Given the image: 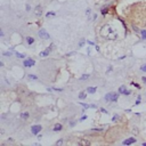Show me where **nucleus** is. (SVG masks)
I'll use <instances>...</instances> for the list:
<instances>
[{
    "label": "nucleus",
    "instance_id": "7",
    "mask_svg": "<svg viewBox=\"0 0 146 146\" xmlns=\"http://www.w3.org/2000/svg\"><path fill=\"white\" fill-rule=\"evenodd\" d=\"M41 13H42V10H41V6L38 5L37 7H35V15H37V16H40V15H41Z\"/></svg>",
    "mask_w": 146,
    "mask_h": 146
},
{
    "label": "nucleus",
    "instance_id": "4",
    "mask_svg": "<svg viewBox=\"0 0 146 146\" xmlns=\"http://www.w3.org/2000/svg\"><path fill=\"white\" fill-rule=\"evenodd\" d=\"M53 46H54V45H50L49 46V47H48L47 48V49H45V50H42V52L41 53H40V56H41V57H46V56H48V55H49V53L50 52H52V49H53Z\"/></svg>",
    "mask_w": 146,
    "mask_h": 146
},
{
    "label": "nucleus",
    "instance_id": "35",
    "mask_svg": "<svg viewBox=\"0 0 146 146\" xmlns=\"http://www.w3.org/2000/svg\"><path fill=\"white\" fill-rule=\"evenodd\" d=\"M141 80H143V82H145V83H146V77H143V79H141Z\"/></svg>",
    "mask_w": 146,
    "mask_h": 146
},
{
    "label": "nucleus",
    "instance_id": "30",
    "mask_svg": "<svg viewBox=\"0 0 146 146\" xmlns=\"http://www.w3.org/2000/svg\"><path fill=\"white\" fill-rule=\"evenodd\" d=\"M83 43H84V40H81V41H80V43H79V46H80V47H82V46H83Z\"/></svg>",
    "mask_w": 146,
    "mask_h": 146
},
{
    "label": "nucleus",
    "instance_id": "5",
    "mask_svg": "<svg viewBox=\"0 0 146 146\" xmlns=\"http://www.w3.org/2000/svg\"><path fill=\"white\" fill-rule=\"evenodd\" d=\"M23 64H24V66H26V67H31L35 64V62H34V60H32V58H27V60L24 61Z\"/></svg>",
    "mask_w": 146,
    "mask_h": 146
},
{
    "label": "nucleus",
    "instance_id": "16",
    "mask_svg": "<svg viewBox=\"0 0 146 146\" xmlns=\"http://www.w3.org/2000/svg\"><path fill=\"white\" fill-rule=\"evenodd\" d=\"M16 56H17L18 58H25V55L24 54H21V53H16Z\"/></svg>",
    "mask_w": 146,
    "mask_h": 146
},
{
    "label": "nucleus",
    "instance_id": "15",
    "mask_svg": "<svg viewBox=\"0 0 146 146\" xmlns=\"http://www.w3.org/2000/svg\"><path fill=\"white\" fill-rule=\"evenodd\" d=\"M126 87H124V86H121V87H120V88H119V92H120V94H123V92L124 91H126Z\"/></svg>",
    "mask_w": 146,
    "mask_h": 146
},
{
    "label": "nucleus",
    "instance_id": "33",
    "mask_svg": "<svg viewBox=\"0 0 146 146\" xmlns=\"http://www.w3.org/2000/svg\"><path fill=\"white\" fill-rule=\"evenodd\" d=\"M134 31H136V32H139V29H138V27H136V26H134Z\"/></svg>",
    "mask_w": 146,
    "mask_h": 146
},
{
    "label": "nucleus",
    "instance_id": "25",
    "mask_svg": "<svg viewBox=\"0 0 146 146\" xmlns=\"http://www.w3.org/2000/svg\"><path fill=\"white\" fill-rule=\"evenodd\" d=\"M131 84H132V86H135V87H137V88H140V86H139L138 83H136V82H131Z\"/></svg>",
    "mask_w": 146,
    "mask_h": 146
},
{
    "label": "nucleus",
    "instance_id": "37",
    "mask_svg": "<svg viewBox=\"0 0 146 146\" xmlns=\"http://www.w3.org/2000/svg\"><path fill=\"white\" fill-rule=\"evenodd\" d=\"M74 124H75V122H71V123H70V126H71V127H73V126H74Z\"/></svg>",
    "mask_w": 146,
    "mask_h": 146
},
{
    "label": "nucleus",
    "instance_id": "32",
    "mask_svg": "<svg viewBox=\"0 0 146 146\" xmlns=\"http://www.w3.org/2000/svg\"><path fill=\"white\" fill-rule=\"evenodd\" d=\"M4 55H5V56H10V53H8V52H6V53H4Z\"/></svg>",
    "mask_w": 146,
    "mask_h": 146
},
{
    "label": "nucleus",
    "instance_id": "31",
    "mask_svg": "<svg viewBox=\"0 0 146 146\" xmlns=\"http://www.w3.org/2000/svg\"><path fill=\"white\" fill-rule=\"evenodd\" d=\"M86 119H87V115H83V116L81 118V119H80V121H84Z\"/></svg>",
    "mask_w": 146,
    "mask_h": 146
},
{
    "label": "nucleus",
    "instance_id": "14",
    "mask_svg": "<svg viewBox=\"0 0 146 146\" xmlns=\"http://www.w3.org/2000/svg\"><path fill=\"white\" fill-rule=\"evenodd\" d=\"M140 34H141V39L146 40V30H141L140 31Z\"/></svg>",
    "mask_w": 146,
    "mask_h": 146
},
{
    "label": "nucleus",
    "instance_id": "29",
    "mask_svg": "<svg viewBox=\"0 0 146 146\" xmlns=\"http://www.w3.org/2000/svg\"><path fill=\"white\" fill-rule=\"evenodd\" d=\"M63 144V139H60V140L57 141V145H62Z\"/></svg>",
    "mask_w": 146,
    "mask_h": 146
},
{
    "label": "nucleus",
    "instance_id": "13",
    "mask_svg": "<svg viewBox=\"0 0 146 146\" xmlns=\"http://www.w3.org/2000/svg\"><path fill=\"white\" fill-rule=\"evenodd\" d=\"M86 96H87V94H86L84 91H81V92L79 94V98H80V99H84V98H86Z\"/></svg>",
    "mask_w": 146,
    "mask_h": 146
},
{
    "label": "nucleus",
    "instance_id": "27",
    "mask_svg": "<svg viewBox=\"0 0 146 146\" xmlns=\"http://www.w3.org/2000/svg\"><path fill=\"white\" fill-rule=\"evenodd\" d=\"M139 103H140V96H138V99L136 101V105H138Z\"/></svg>",
    "mask_w": 146,
    "mask_h": 146
},
{
    "label": "nucleus",
    "instance_id": "19",
    "mask_svg": "<svg viewBox=\"0 0 146 146\" xmlns=\"http://www.w3.org/2000/svg\"><path fill=\"white\" fill-rule=\"evenodd\" d=\"M46 16H47V17H49V16H55V13L54 12H48L47 14H46Z\"/></svg>",
    "mask_w": 146,
    "mask_h": 146
},
{
    "label": "nucleus",
    "instance_id": "12",
    "mask_svg": "<svg viewBox=\"0 0 146 146\" xmlns=\"http://www.w3.org/2000/svg\"><path fill=\"white\" fill-rule=\"evenodd\" d=\"M26 41H27V43H29V45H32L33 42H34V39H33L32 37H27L26 38Z\"/></svg>",
    "mask_w": 146,
    "mask_h": 146
},
{
    "label": "nucleus",
    "instance_id": "20",
    "mask_svg": "<svg viewBox=\"0 0 146 146\" xmlns=\"http://www.w3.org/2000/svg\"><path fill=\"white\" fill-rule=\"evenodd\" d=\"M107 12H109V8H107V7H105L104 9L102 10V14H103V15H105V14H106Z\"/></svg>",
    "mask_w": 146,
    "mask_h": 146
},
{
    "label": "nucleus",
    "instance_id": "3",
    "mask_svg": "<svg viewBox=\"0 0 146 146\" xmlns=\"http://www.w3.org/2000/svg\"><path fill=\"white\" fill-rule=\"evenodd\" d=\"M42 130V127L40 126V124H37V126H33L32 128H31V132H32L33 135H38L40 132V131Z\"/></svg>",
    "mask_w": 146,
    "mask_h": 146
},
{
    "label": "nucleus",
    "instance_id": "1",
    "mask_svg": "<svg viewBox=\"0 0 146 146\" xmlns=\"http://www.w3.org/2000/svg\"><path fill=\"white\" fill-rule=\"evenodd\" d=\"M119 98V95L116 94V92H110L105 96V101L106 102H116Z\"/></svg>",
    "mask_w": 146,
    "mask_h": 146
},
{
    "label": "nucleus",
    "instance_id": "36",
    "mask_svg": "<svg viewBox=\"0 0 146 146\" xmlns=\"http://www.w3.org/2000/svg\"><path fill=\"white\" fill-rule=\"evenodd\" d=\"M88 43H89V45H91V46H94V45H95L94 42H91V41H88Z\"/></svg>",
    "mask_w": 146,
    "mask_h": 146
},
{
    "label": "nucleus",
    "instance_id": "38",
    "mask_svg": "<svg viewBox=\"0 0 146 146\" xmlns=\"http://www.w3.org/2000/svg\"><path fill=\"white\" fill-rule=\"evenodd\" d=\"M143 146H146V143H144V144H143Z\"/></svg>",
    "mask_w": 146,
    "mask_h": 146
},
{
    "label": "nucleus",
    "instance_id": "10",
    "mask_svg": "<svg viewBox=\"0 0 146 146\" xmlns=\"http://www.w3.org/2000/svg\"><path fill=\"white\" fill-rule=\"evenodd\" d=\"M96 87H89V88H87V91L90 92V94H94V92H96Z\"/></svg>",
    "mask_w": 146,
    "mask_h": 146
},
{
    "label": "nucleus",
    "instance_id": "34",
    "mask_svg": "<svg viewBox=\"0 0 146 146\" xmlns=\"http://www.w3.org/2000/svg\"><path fill=\"white\" fill-rule=\"evenodd\" d=\"M26 10H27V12L30 10V5H26Z\"/></svg>",
    "mask_w": 146,
    "mask_h": 146
},
{
    "label": "nucleus",
    "instance_id": "22",
    "mask_svg": "<svg viewBox=\"0 0 146 146\" xmlns=\"http://www.w3.org/2000/svg\"><path fill=\"white\" fill-rule=\"evenodd\" d=\"M53 90H55V91H63V89H62V88H55V87H54V88H53Z\"/></svg>",
    "mask_w": 146,
    "mask_h": 146
},
{
    "label": "nucleus",
    "instance_id": "21",
    "mask_svg": "<svg viewBox=\"0 0 146 146\" xmlns=\"http://www.w3.org/2000/svg\"><path fill=\"white\" fill-rule=\"evenodd\" d=\"M80 104L82 105V106L84 107V109H88V107H90V105H88V104H86V103H80Z\"/></svg>",
    "mask_w": 146,
    "mask_h": 146
},
{
    "label": "nucleus",
    "instance_id": "28",
    "mask_svg": "<svg viewBox=\"0 0 146 146\" xmlns=\"http://www.w3.org/2000/svg\"><path fill=\"white\" fill-rule=\"evenodd\" d=\"M101 112H103V113H105V114H107V113H109V112H107L105 109H101Z\"/></svg>",
    "mask_w": 146,
    "mask_h": 146
},
{
    "label": "nucleus",
    "instance_id": "26",
    "mask_svg": "<svg viewBox=\"0 0 146 146\" xmlns=\"http://www.w3.org/2000/svg\"><path fill=\"white\" fill-rule=\"evenodd\" d=\"M130 94H131V91H130V90H126V91L123 92V95H130Z\"/></svg>",
    "mask_w": 146,
    "mask_h": 146
},
{
    "label": "nucleus",
    "instance_id": "11",
    "mask_svg": "<svg viewBox=\"0 0 146 146\" xmlns=\"http://www.w3.org/2000/svg\"><path fill=\"white\" fill-rule=\"evenodd\" d=\"M79 145H86V146H89V145H90V141L82 139V140H80V141H79Z\"/></svg>",
    "mask_w": 146,
    "mask_h": 146
},
{
    "label": "nucleus",
    "instance_id": "24",
    "mask_svg": "<svg viewBox=\"0 0 146 146\" xmlns=\"http://www.w3.org/2000/svg\"><path fill=\"white\" fill-rule=\"evenodd\" d=\"M112 120H113V121H118V120H119V115H114Z\"/></svg>",
    "mask_w": 146,
    "mask_h": 146
},
{
    "label": "nucleus",
    "instance_id": "23",
    "mask_svg": "<svg viewBox=\"0 0 146 146\" xmlns=\"http://www.w3.org/2000/svg\"><path fill=\"white\" fill-rule=\"evenodd\" d=\"M140 70H141V71H144V72H146V64L141 65V66H140Z\"/></svg>",
    "mask_w": 146,
    "mask_h": 146
},
{
    "label": "nucleus",
    "instance_id": "2",
    "mask_svg": "<svg viewBox=\"0 0 146 146\" xmlns=\"http://www.w3.org/2000/svg\"><path fill=\"white\" fill-rule=\"evenodd\" d=\"M38 35H39L41 39H49V34H48V32L45 29H41V30L39 31V33H38Z\"/></svg>",
    "mask_w": 146,
    "mask_h": 146
},
{
    "label": "nucleus",
    "instance_id": "9",
    "mask_svg": "<svg viewBox=\"0 0 146 146\" xmlns=\"http://www.w3.org/2000/svg\"><path fill=\"white\" fill-rule=\"evenodd\" d=\"M29 116H30L29 112H24V113H22V115H21V119L26 120V119H29Z\"/></svg>",
    "mask_w": 146,
    "mask_h": 146
},
{
    "label": "nucleus",
    "instance_id": "8",
    "mask_svg": "<svg viewBox=\"0 0 146 146\" xmlns=\"http://www.w3.org/2000/svg\"><path fill=\"white\" fill-rule=\"evenodd\" d=\"M62 128H63V126L61 123H56L54 126V131H61V130H62Z\"/></svg>",
    "mask_w": 146,
    "mask_h": 146
},
{
    "label": "nucleus",
    "instance_id": "6",
    "mask_svg": "<svg viewBox=\"0 0 146 146\" xmlns=\"http://www.w3.org/2000/svg\"><path fill=\"white\" fill-rule=\"evenodd\" d=\"M134 143H136V138L131 137V138H128L123 141V145H130V144H134Z\"/></svg>",
    "mask_w": 146,
    "mask_h": 146
},
{
    "label": "nucleus",
    "instance_id": "17",
    "mask_svg": "<svg viewBox=\"0 0 146 146\" xmlns=\"http://www.w3.org/2000/svg\"><path fill=\"white\" fill-rule=\"evenodd\" d=\"M90 75L89 74H83V75H81V78H80V80H86V79H88Z\"/></svg>",
    "mask_w": 146,
    "mask_h": 146
},
{
    "label": "nucleus",
    "instance_id": "18",
    "mask_svg": "<svg viewBox=\"0 0 146 146\" xmlns=\"http://www.w3.org/2000/svg\"><path fill=\"white\" fill-rule=\"evenodd\" d=\"M27 77L30 78V79H32V80H37V79H38V77H37V75H33V74H29V75H27Z\"/></svg>",
    "mask_w": 146,
    "mask_h": 146
}]
</instances>
